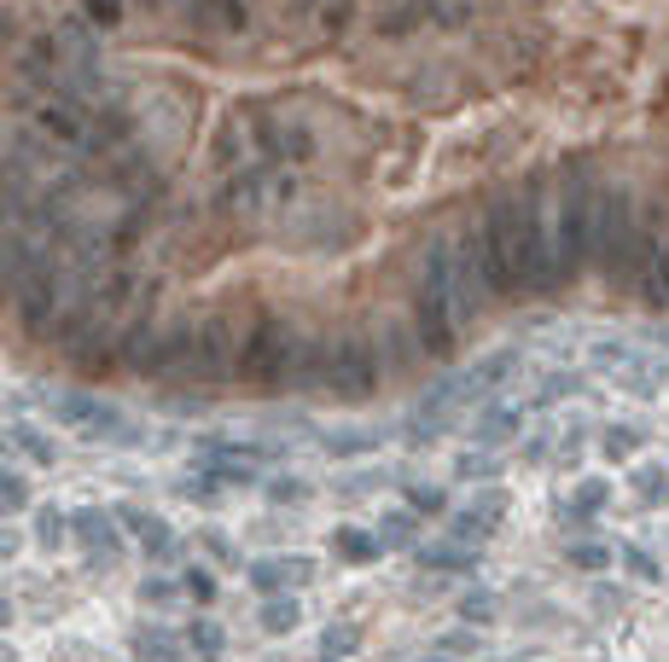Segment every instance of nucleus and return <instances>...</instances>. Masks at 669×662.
<instances>
[{
	"label": "nucleus",
	"instance_id": "nucleus-40",
	"mask_svg": "<svg viewBox=\"0 0 669 662\" xmlns=\"http://www.w3.org/2000/svg\"><path fill=\"white\" fill-rule=\"evenodd\" d=\"M495 460H483V453H472V460H460V477H490Z\"/></svg>",
	"mask_w": 669,
	"mask_h": 662
},
{
	"label": "nucleus",
	"instance_id": "nucleus-43",
	"mask_svg": "<svg viewBox=\"0 0 669 662\" xmlns=\"http://www.w3.org/2000/svg\"><path fill=\"white\" fill-rule=\"evenodd\" d=\"M594 506H605V483H588V488H582V500H577V511H594Z\"/></svg>",
	"mask_w": 669,
	"mask_h": 662
},
{
	"label": "nucleus",
	"instance_id": "nucleus-9",
	"mask_svg": "<svg viewBox=\"0 0 669 662\" xmlns=\"http://www.w3.org/2000/svg\"><path fill=\"white\" fill-rule=\"evenodd\" d=\"M320 389L338 401H368L379 389V349L368 338H332L327 343V372H320Z\"/></svg>",
	"mask_w": 669,
	"mask_h": 662
},
{
	"label": "nucleus",
	"instance_id": "nucleus-4",
	"mask_svg": "<svg viewBox=\"0 0 669 662\" xmlns=\"http://www.w3.org/2000/svg\"><path fill=\"white\" fill-rule=\"evenodd\" d=\"M460 331H465V315L454 291V239H437L425 244L419 285H414V338L431 361H454Z\"/></svg>",
	"mask_w": 669,
	"mask_h": 662
},
{
	"label": "nucleus",
	"instance_id": "nucleus-11",
	"mask_svg": "<svg viewBox=\"0 0 669 662\" xmlns=\"http://www.w3.org/2000/svg\"><path fill=\"white\" fill-rule=\"evenodd\" d=\"M518 372V349H495V355H483L460 372V378H449L442 389H449V401H478V396H495V389Z\"/></svg>",
	"mask_w": 669,
	"mask_h": 662
},
{
	"label": "nucleus",
	"instance_id": "nucleus-30",
	"mask_svg": "<svg viewBox=\"0 0 669 662\" xmlns=\"http://www.w3.org/2000/svg\"><path fill=\"white\" fill-rule=\"evenodd\" d=\"M419 564L425 570H465V564H472V552H460V547H425Z\"/></svg>",
	"mask_w": 669,
	"mask_h": 662
},
{
	"label": "nucleus",
	"instance_id": "nucleus-3",
	"mask_svg": "<svg viewBox=\"0 0 669 662\" xmlns=\"http://www.w3.org/2000/svg\"><path fill=\"white\" fill-rule=\"evenodd\" d=\"M594 203H600V175L571 163L547 198V239H553V285H571L588 274L594 256Z\"/></svg>",
	"mask_w": 669,
	"mask_h": 662
},
{
	"label": "nucleus",
	"instance_id": "nucleus-6",
	"mask_svg": "<svg viewBox=\"0 0 669 662\" xmlns=\"http://www.w3.org/2000/svg\"><path fill=\"white\" fill-rule=\"evenodd\" d=\"M292 355H297V326L279 315V308H262V315L251 320V331L239 338L233 378L251 384V389H286Z\"/></svg>",
	"mask_w": 669,
	"mask_h": 662
},
{
	"label": "nucleus",
	"instance_id": "nucleus-12",
	"mask_svg": "<svg viewBox=\"0 0 669 662\" xmlns=\"http://www.w3.org/2000/svg\"><path fill=\"white\" fill-rule=\"evenodd\" d=\"M35 129H42L53 146H83L88 152L94 117H88L83 99H47V106H35Z\"/></svg>",
	"mask_w": 669,
	"mask_h": 662
},
{
	"label": "nucleus",
	"instance_id": "nucleus-19",
	"mask_svg": "<svg viewBox=\"0 0 669 662\" xmlns=\"http://www.w3.org/2000/svg\"><path fill=\"white\" fill-rule=\"evenodd\" d=\"M193 12H198V24H210L221 35H239L251 24V7L245 0H193Z\"/></svg>",
	"mask_w": 669,
	"mask_h": 662
},
{
	"label": "nucleus",
	"instance_id": "nucleus-41",
	"mask_svg": "<svg viewBox=\"0 0 669 662\" xmlns=\"http://www.w3.org/2000/svg\"><path fill=\"white\" fill-rule=\"evenodd\" d=\"M640 494H646V500H669V494H663V477H658V471H640Z\"/></svg>",
	"mask_w": 669,
	"mask_h": 662
},
{
	"label": "nucleus",
	"instance_id": "nucleus-5",
	"mask_svg": "<svg viewBox=\"0 0 669 662\" xmlns=\"http://www.w3.org/2000/svg\"><path fill=\"white\" fill-rule=\"evenodd\" d=\"M99 279H88L76 262H58V256H47L35 274L18 285V297H12V315H18V326H24V338H42V343H53V331H58V320L70 315L76 302H83L88 291H94Z\"/></svg>",
	"mask_w": 669,
	"mask_h": 662
},
{
	"label": "nucleus",
	"instance_id": "nucleus-13",
	"mask_svg": "<svg viewBox=\"0 0 669 662\" xmlns=\"http://www.w3.org/2000/svg\"><path fill=\"white\" fill-rule=\"evenodd\" d=\"M262 460H268V448H251V442H205L198 448V471H210L216 483H251Z\"/></svg>",
	"mask_w": 669,
	"mask_h": 662
},
{
	"label": "nucleus",
	"instance_id": "nucleus-39",
	"mask_svg": "<svg viewBox=\"0 0 669 662\" xmlns=\"http://www.w3.org/2000/svg\"><path fill=\"white\" fill-rule=\"evenodd\" d=\"M169 593H175V587H169V582H157V575H152V582H140V598H146V605H164Z\"/></svg>",
	"mask_w": 669,
	"mask_h": 662
},
{
	"label": "nucleus",
	"instance_id": "nucleus-33",
	"mask_svg": "<svg viewBox=\"0 0 669 662\" xmlns=\"http://www.w3.org/2000/svg\"><path fill=\"white\" fill-rule=\"evenodd\" d=\"M18 448H30V460H35V465H53V460H58L53 442L42 437V430H18Z\"/></svg>",
	"mask_w": 669,
	"mask_h": 662
},
{
	"label": "nucleus",
	"instance_id": "nucleus-22",
	"mask_svg": "<svg viewBox=\"0 0 669 662\" xmlns=\"http://www.w3.org/2000/svg\"><path fill=\"white\" fill-rule=\"evenodd\" d=\"M134 657H140V662H180V657H187V646H180V639H169V633H140V639H134Z\"/></svg>",
	"mask_w": 669,
	"mask_h": 662
},
{
	"label": "nucleus",
	"instance_id": "nucleus-27",
	"mask_svg": "<svg viewBox=\"0 0 669 662\" xmlns=\"http://www.w3.org/2000/svg\"><path fill=\"white\" fill-rule=\"evenodd\" d=\"M30 506V483L18 471H0V517H18Z\"/></svg>",
	"mask_w": 669,
	"mask_h": 662
},
{
	"label": "nucleus",
	"instance_id": "nucleus-32",
	"mask_svg": "<svg viewBox=\"0 0 669 662\" xmlns=\"http://www.w3.org/2000/svg\"><path fill=\"white\" fill-rule=\"evenodd\" d=\"M123 7H129V0H83L88 24H99V30H111L117 18H123Z\"/></svg>",
	"mask_w": 669,
	"mask_h": 662
},
{
	"label": "nucleus",
	"instance_id": "nucleus-10",
	"mask_svg": "<svg viewBox=\"0 0 669 662\" xmlns=\"http://www.w3.org/2000/svg\"><path fill=\"white\" fill-rule=\"evenodd\" d=\"M53 419L83 430V437H99V442H134V424L117 412L111 401H94L83 389H70V396H53Z\"/></svg>",
	"mask_w": 669,
	"mask_h": 662
},
{
	"label": "nucleus",
	"instance_id": "nucleus-37",
	"mask_svg": "<svg viewBox=\"0 0 669 662\" xmlns=\"http://www.w3.org/2000/svg\"><path fill=\"white\" fill-rule=\"evenodd\" d=\"M327 651H332V657L355 651V628H327Z\"/></svg>",
	"mask_w": 669,
	"mask_h": 662
},
{
	"label": "nucleus",
	"instance_id": "nucleus-36",
	"mask_svg": "<svg viewBox=\"0 0 669 662\" xmlns=\"http://www.w3.org/2000/svg\"><path fill=\"white\" fill-rule=\"evenodd\" d=\"M268 494H274V500H279V506H292V500H303V494H309V488H303L297 477H279V483H274Z\"/></svg>",
	"mask_w": 669,
	"mask_h": 662
},
{
	"label": "nucleus",
	"instance_id": "nucleus-17",
	"mask_svg": "<svg viewBox=\"0 0 669 662\" xmlns=\"http://www.w3.org/2000/svg\"><path fill=\"white\" fill-rule=\"evenodd\" d=\"M117 523H123V529H129L134 541L152 552V558H175V547H180L175 534H169V523H157L152 511H134V506H123V511H117Z\"/></svg>",
	"mask_w": 669,
	"mask_h": 662
},
{
	"label": "nucleus",
	"instance_id": "nucleus-15",
	"mask_svg": "<svg viewBox=\"0 0 669 662\" xmlns=\"http://www.w3.org/2000/svg\"><path fill=\"white\" fill-rule=\"evenodd\" d=\"M70 534L83 541L94 558H111L117 547H123V523H117L111 511H94V506H76L70 511Z\"/></svg>",
	"mask_w": 669,
	"mask_h": 662
},
{
	"label": "nucleus",
	"instance_id": "nucleus-25",
	"mask_svg": "<svg viewBox=\"0 0 669 662\" xmlns=\"http://www.w3.org/2000/svg\"><path fill=\"white\" fill-rule=\"evenodd\" d=\"M379 541H384V547H414V541H419L414 511H391V517H384V523H379Z\"/></svg>",
	"mask_w": 669,
	"mask_h": 662
},
{
	"label": "nucleus",
	"instance_id": "nucleus-2",
	"mask_svg": "<svg viewBox=\"0 0 669 662\" xmlns=\"http://www.w3.org/2000/svg\"><path fill=\"white\" fill-rule=\"evenodd\" d=\"M658 233H663V221H658L652 203H640L628 186H605V180H600V203H594V256H588V267L612 279V291L635 297V279H640L646 256H652Z\"/></svg>",
	"mask_w": 669,
	"mask_h": 662
},
{
	"label": "nucleus",
	"instance_id": "nucleus-7",
	"mask_svg": "<svg viewBox=\"0 0 669 662\" xmlns=\"http://www.w3.org/2000/svg\"><path fill=\"white\" fill-rule=\"evenodd\" d=\"M187 343H193V320L187 315L140 320L123 338V372H134V378H180V366H187Z\"/></svg>",
	"mask_w": 669,
	"mask_h": 662
},
{
	"label": "nucleus",
	"instance_id": "nucleus-44",
	"mask_svg": "<svg viewBox=\"0 0 669 662\" xmlns=\"http://www.w3.org/2000/svg\"><path fill=\"white\" fill-rule=\"evenodd\" d=\"M12 622V605H7V598H0V628H7Z\"/></svg>",
	"mask_w": 669,
	"mask_h": 662
},
{
	"label": "nucleus",
	"instance_id": "nucleus-1",
	"mask_svg": "<svg viewBox=\"0 0 669 662\" xmlns=\"http://www.w3.org/2000/svg\"><path fill=\"white\" fill-rule=\"evenodd\" d=\"M483 279L506 302H530L559 291L553 285V239H547V180L530 175L513 192L490 198V210L472 221Z\"/></svg>",
	"mask_w": 669,
	"mask_h": 662
},
{
	"label": "nucleus",
	"instance_id": "nucleus-34",
	"mask_svg": "<svg viewBox=\"0 0 669 662\" xmlns=\"http://www.w3.org/2000/svg\"><path fill=\"white\" fill-rule=\"evenodd\" d=\"M442 506H449V500H442V488H414L408 494V511H419V517H437Z\"/></svg>",
	"mask_w": 669,
	"mask_h": 662
},
{
	"label": "nucleus",
	"instance_id": "nucleus-35",
	"mask_svg": "<svg viewBox=\"0 0 669 662\" xmlns=\"http://www.w3.org/2000/svg\"><path fill=\"white\" fill-rule=\"evenodd\" d=\"M635 448H640V437H635V430H623V424H612V430H605V453H617V460H628Z\"/></svg>",
	"mask_w": 669,
	"mask_h": 662
},
{
	"label": "nucleus",
	"instance_id": "nucleus-14",
	"mask_svg": "<svg viewBox=\"0 0 669 662\" xmlns=\"http://www.w3.org/2000/svg\"><path fill=\"white\" fill-rule=\"evenodd\" d=\"M635 302L646 308V315H669V227L658 233L652 256H646L640 279H635Z\"/></svg>",
	"mask_w": 669,
	"mask_h": 662
},
{
	"label": "nucleus",
	"instance_id": "nucleus-23",
	"mask_svg": "<svg viewBox=\"0 0 669 662\" xmlns=\"http://www.w3.org/2000/svg\"><path fill=\"white\" fill-rule=\"evenodd\" d=\"M495 517H501V506H472V511H460V517H454V541H483V534L495 529Z\"/></svg>",
	"mask_w": 669,
	"mask_h": 662
},
{
	"label": "nucleus",
	"instance_id": "nucleus-26",
	"mask_svg": "<svg viewBox=\"0 0 669 662\" xmlns=\"http://www.w3.org/2000/svg\"><path fill=\"white\" fill-rule=\"evenodd\" d=\"M35 534H42V547H65V534H70V511L42 506V511H35Z\"/></svg>",
	"mask_w": 669,
	"mask_h": 662
},
{
	"label": "nucleus",
	"instance_id": "nucleus-31",
	"mask_svg": "<svg viewBox=\"0 0 669 662\" xmlns=\"http://www.w3.org/2000/svg\"><path fill=\"white\" fill-rule=\"evenodd\" d=\"M180 593L198 598V605H210V598H216V575L210 570H187V575H180Z\"/></svg>",
	"mask_w": 669,
	"mask_h": 662
},
{
	"label": "nucleus",
	"instance_id": "nucleus-24",
	"mask_svg": "<svg viewBox=\"0 0 669 662\" xmlns=\"http://www.w3.org/2000/svg\"><path fill=\"white\" fill-rule=\"evenodd\" d=\"M187 651H193V657H205V662H216L221 651H228V639H221L216 622H193V628H187Z\"/></svg>",
	"mask_w": 669,
	"mask_h": 662
},
{
	"label": "nucleus",
	"instance_id": "nucleus-18",
	"mask_svg": "<svg viewBox=\"0 0 669 662\" xmlns=\"http://www.w3.org/2000/svg\"><path fill=\"white\" fill-rule=\"evenodd\" d=\"M320 372H327V338H303L297 331V355H292L286 389H320Z\"/></svg>",
	"mask_w": 669,
	"mask_h": 662
},
{
	"label": "nucleus",
	"instance_id": "nucleus-20",
	"mask_svg": "<svg viewBox=\"0 0 669 662\" xmlns=\"http://www.w3.org/2000/svg\"><path fill=\"white\" fill-rule=\"evenodd\" d=\"M332 552L343 558V564H373V558L384 552V541H379V534H368V529H338Z\"/></svg>",
	"mask_w": 669,
	"mask_h": 662
},
{
	"label": "nucleus",
	"instance_id": "nucleus-21",
	"mask_svg": "<svg viewBox=\"0 0 669 662\" xmlns=\"http://www.w3.org/2000/svg\"><path fill=\"white\" fill-rule=\"evenodd\" d=\"M518 424H524V412L501 401V407H490V412L478 419V437H483V442H506V437H518Z\"/></svg>",
	"mask_w": 669,
	"mask_h": 662
},
{
	"label": "nucleus",
	"instance_id": "nucleus-38",
	"mask_svg": "<svg viewBox=\"0 0 669 662\" xmlns=\"http://www.w3.org/2000/svg\"><path fill=\"white\" fill-rule=\"evenodd\" d=\"M460 610L472 616V622H490V616H495V605H490V598H483V593H472V598H465Z\"/></svg>",
	"mask_w": 669,
	"mask_h": 662
},
{
	"label": "nucleus",
	"instance_id": "nucleus-42",
	"mask_svg": "<svg viewBox=\"0 0 669 662\" xmlns=\"http://www.w3.org/2000/svg\"><path fill=\"white\" fill-rule=\"evenodd\" d=\"M571 564H582V570H594V564H605V547L594 552V547H571Z\"/></svg>",
	"mask_w": 669,
	"mask_h": 662
},
{
	"label": "nucleus",
	"instance_id": "nucleus-29",
	"mask_svg": "<svg viewBox=\"0 0 669 662\" xmlns=\"http://www.w3.org/2000/svg\"><path fill=\"white\" fill-rule=\"evenodd\" d=\"M577 372H559V378H541V389H536V407H553V401H564V396H577Z\"/></svg>",
	"mask_w": 669,
	"mask_h": 662
},
{
	"label": "nucleus",
	"instance_id": "nucleus-16",
	"mask_svg": "<svg viewBox=\"0 0 669 662\" xmlns=\"http://www.w3.org/2000/svg\"><path fill=\"white\" fill-rule=\"evenodd\" d=\"M297 582H309V558H262V564H251V587L262 598H274V593H286Z\"/></svg>",
	"mask_w": 669,
	"mask_h": 662
},
{
	"label": "nucleus",
	"instance_id": "nucleus-28",
	"mask_svg": "<svg viewBox=\"0 0 669 662\" xmlns=\"http://www.w3.org/2000/svg\"><path fill=\"white\" fill-rule=\"evenodd\" d=\"M297 616H303V610L292 605V598H279V593H274V598H268V610H262V628H268V633H292V628H297Z\"/></svg>",
	"mask_w": 669,
	"mask_h": 662
},
{
	"label": "nucleus",
	"instance_id": "nucleus-8",
	"mask_svg": "<svg viewBox=\"0 0 669 662\" xmlns=\"http://www.w3.org/2000/svg\"><path fill=\"white\" fill-rule=\"evenodd\" d=\"M233 361H239L233 315L228 308H210L205 320H193V343H187V366H180V378L221 384V378H233Z\"/></svg>",
	"mask_w": 669,
	"mask_h": 662
}]
</instances>
